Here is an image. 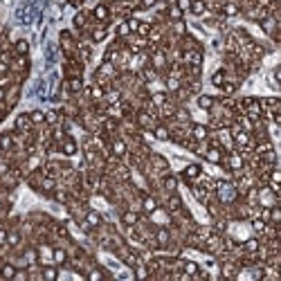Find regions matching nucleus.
I'll return each mask as SVG.
<instances>
[{
    "mask_svg": "<svg viewBox=\"0 0 281 281\" xmlns=\"http://www.w3.org/2000/svg\"><path fill=\"white\" fill-rule=\"evenodd\" d=\"M2 202H5V200H2V196H0V207H2Z\"/></svg>",
    "mask_w": 281,
    "mask_h": 281,
    "instance_id": "obj_45",
    "label": "nucleus"
},
{
    "mask_svg": "<svg viewBox=\"0 0 281 281\" xmlns=\"http://www.w3.org/2000/svg\"><path fill=\"white\" fill-rule=\"evenodd\" d=\"M202 173V167L196 165V162H191V165H187L185 169H182V180L187 182V185H194V182L200 178Z\"/></svg>",
    "mask_w": 281,
    "mask_h": 281,
    "instance_id": "obj_11",
    "label": "nucleus"
},
{
    "mask_svg": "<svg viewBox=\"0 0 281 281\" xmlns=\"http://www.w3.org/2000/svg\"><path fill=\"white\" fill-rule=\"evenodd\" d=\"M160 205H162V202H160V198L155 196V194L144 191L142 196H140V209H142V214H146V216H151V214H153Z\"/></svg>",
    "mask_w": 281,
    "mask_h": 281,
    "instance_id": "obj_3",
    "label": "nucleus"
},
{
    "mask_svg": "<svg viewBox=\"0 0 281 281\" xmlns=\"http://www.w3.org/2000/svg\"><path fill=\"white\" fill-rule=\"evenodd\" d=\"M21 92H23V84H18V81H11V84H7V97H5V108H7V111H11V108L18 104V99H21Z\"/></svg>",
    "mask_w": 281,
    "mask_h": 281,
    "instance_id": "obj_5",
    "label": "nucleus"
},
{
    "mask_svg": "<svg viewBox=\"0 0 281 281\" xmlns=\"http://www.w3.org/2000/svg\"><path fill=\"white\" fill-rule=\"evenodd\" d=\"M11 167H14V160H11V155H9V153H2V151H0V175L7 173Z\"/></svg>",
    "mask_w": 281,
    "mask_h": 281,
    "instance_id": "obj_33",
    "label": "nucleus"
},
{
    "mask_svg": "<svg viewBox=\"0 0 281 281\" xmlns=\"http://www.w3.org/2000/svg\"><path fill=\"white\" fill-rule=\"evenodd\" d=\"M58 153L65 155V158H75V155L79 153V142L68 133V135L58 142Z\"/></svg>",
    "mask_w": 281,
    "mask_h": 281,
    "instance_id": "obj_6",
    "label": "nucleus"
},
{
    "mask_svg": "<svg viewBox=\"0 0 281 281\" xmlns=\"http://www.w3.org/2000/svg\"><path fill=\"white\" fill-rule=\"evenodd\" d=\"M268 223H272V225L281 223V207H279V202L270 207V218H268Z\"/></svg>",
    "mask_w": 281,
    "mask_h": 281,
    "instance_id": "obj_37",
    "label": "nucleus"
},
{
    "mask_svg": "<svg viewBox=\"0 0 281 281\" xmlns=\"http://www.w3.org/2000/svg\"><path fill=\"white\" fill-rule=\"evenodd\" d=\"M0 151L2 153L14 151V133H0Z\"/></svg>",
    "mask_w": 281,
    "mask_h": 281,
    "instance_id": "obj_25",
    "label": "nucleus"
},
{
    "mask_svg": "<svg viewBox=\"0 0 281 281\" xmlns=\"http://www.w3.org/2000/svg\"><path fill=\"white\" fill-rule=\"evenodd\" d=\"M214 198H216L221 205H234L241 196L232 180H216L214 182Z\"/></svg>",
    "mask_w": 281,
    "mask_h": 281,
    "instance_id": "obj_1",
    "label": "nucleus"
},
{
    "mask_svg": "<svg viewBox=\"0 0 281 281\" xmlns=\"http://www.w3.org/2000/svg\"><path fill=\"white\" fill-rule=\"evenodd\" d=\"M115 36H117V38H126V36H131V29H128L126 18L117 23V27H115Z\"/></svg>",
    "mask_w": 281,
    "mask_h": 281,
    "instance_id": "obj_34",
    "label": "nucleus"
},
{
    "mask_svg": "<svg viewBox=\"0 0 281 281\" xmlns=\"http://www.w3.org/2000/svg\"><path fill=\"white\" fill-rule=\"evenodd\" d=\"M0 50H2V48H0Z\"/></svg>",
    "mask_w": 281,
    "mask_h": 281,
    "instance_id": "obj_46",
    "label": "nucleus"
},
{
    "mask_svg": "<svg viewBox=\"0 0 281 281\" xmlns=\"http://www.w3.org/2000/svg\"><path fill=\"white\" fill-rule=\"evenodd\" d=\"M182 209H185V202H182V198L178 196V191L167 194L165 196V212L169 214V216H175V214H180Z\"/></svg>",
    "mask_w": 281,
    "mask_h": 281,
    "instance_id": "obj_4",
    "label": "nucleus"
},
{
    "mask_svg": "<svg viewBox=\"0 0 281 281\" xmlns=\"http://www.w3.org/2000/svg\"><path fill=\"white\" fill-rule=\"evenodd\" d=\"M250 225H252V232L256 234V236H261V234H263V229H265V221H261L259 216H254V218H250Z\"/></svg>",
    "mask_w": 281,
    "mask_h": 281,
    "instance_id": "obj_35",
    "label": "nucleus"
},
{
    "mask_svg": "<svg viewBox=\"0 0 281 281\" xmlns=\"http://www.w3.org/2000/svg\"><path fill=\"white\" fill-rule=\"evenodd\" d=\"M5 97H7V85H0V104H5Z\"/></svg>",
    "mask_w": 281,
    "mask_h": 281,
    "instance_id": "obj_42",
    "label": "nucleus"
},
{
    "mask_svg": "<svg viewBox=\"0 0 281 281\" xmlns=\"http://www.w3.org/2000/svg\"><path fill=\"white\" fill-rule=\"evenodd\" d=\"M140 214L142 212H135V209H131V207H124L122 212H119V221H122L124 227H133V225L140 223Z\"/></svg>",
    "mask_w": 281,
    "mask_h": 281,
    "instance_id": "obj_12",
    "label": "nucleus"
},
{
    "mask_svg": "<svg viewBox=\"0 0 281 281\" xmlns=\"http://www.w3.org/2000/svg\"><path fill=\"white\" fill-rule=\"evenodd\" d=\"M209 133L212 131H209L207 124H196V122L189 124V135H191V140H196V142H207Z\"/></svg>",
    "mask_w": 281,
    "mask_h": 281,
    "instance_id": "obj_10",
    "label": "nucleus"
},
{
    "mask_svg": "<svg viewBox=\"0 0 281 281\" xmlns=\"http://www.w3.org/2000/svg\"><path fill=\"white\" fill-rule=\"evenodd\" d=\"M180 270L185 272V275L194 277L198 270H200V265L196 263V261H187V259H180Z\"/></svg>",
    "mask_w": 281,
    "mask_h": 281,
    "instance_id": "obj_30",
    "label": "nucleus"
},
{
    "mask_svg": "<svg viewBox=\"0 0 281 281\" xmlns=\"http://www.w3.org/2000/svg\"><path fill=\"white\" fill-rule=\"evenodd\" d=\"M167 99H169V92H167V90L151 92V95H149V101H151V104H153L155 108H160V106H162V104H165Z\"/></svg>",
    "mask_w": 281,
    "mask_h": 281,
    "instance_id": "obj_32",
    "label": "nucleus"
},
{
    "mask_svg": "<svg viewBox=\"0 0 281 281\" xmlns=\"http://www.w3.org/2000/svg\"><path fill=\"white\" fill-rule=\"evenodd\" d=\"M108 151H111V155L124 160V158H126V153H128L126 138H122V135H115V138H111V140H108Z\"/></svg>",
    "mask_w": 281,
    "mask_h": 281,
    "instance_id": "obj_2",
    "label": "nucleus"
},
{
    "mask_svg": "<svg viewBox=\"0 0 281 281\" xmlns=\"http://www.w3.org/2000/svg\"><path fill=\"white\" fill-rule=\"evenodd\" d=\"M151 133H153V140H158V142H169V138H171V128L165 122H158Z\"/></svg>",
    "mask_w": 281,
    "mask_h": 281,
    "instance_id": "obj_20",
    "label": "nucleus"
},
{
    "mask_svg": "<svg viewBox=\"0 0 281 281\" xmlns=\"http://www.w3.org/2000/svg\"><path fill=\"white\" fill-rule=\"evenodd\" d=\"M261 248V239L259 236H250L245 243H241V250H243V254H256Z\"/></svg>",
    "mask_w": 281,
    "mask_h": 281,
    "instance_id": "obj_22",
    "label": "nucleus"
},
{
    "mask_svg": "<svg viewBox=\"0 0 281 281\" xmlns=\"http://www.w3.org/2000/svg\"><path fill=\"white\" fill-rule=\"evenodd\" d=\"M84 221H85L88 225H90L92 229H97L99 225H104V221H106V218L101 216V212H97V209H90V207H88V209H85Z\"/></svg>",
    "mask_w": 281,
    "mask_h": 281,
    "instance_id": "obj_19",
    "label": "nucleus"
},
{
    "mask_svg": "<svg viewBox=\"0 0 281 281\" xmlns=\"http://www.w3.org/2000/svg\"><path fill=\"white\" fill-rule=\"evenodd\" d=\"M225 81H227V70H225V68H218L216 72L212 75V85H214V88H221Z\"/></svg>",
    "mask_w": 281,
    "mask_h": 281,
    "instance_id": "obj_31",
    "label": "nucleus"
},
{
    "mask_svg": "<svg viewBox=\"0 0 281 281\" xmlns=\"http://www.w3.org/2000/svg\"><path fill=\"white\" fill-rule=\"evenodd\" d=\"M5 115H7V111H0V124H2V119H5Z\"/></svg>",
    "mask_w": 281,
    "mask_h": 281,
    "instance_id": "obj_43",
    "label": "nucleus"
},
{
    "mask_svg": "<svg viewBox=\"0 0 281 281\" xmlns=\"http://www.w3.org/2000/svg\"><path fill=\"white\" fill-rule=\"evenodd\" d=\"M160 189L165 191V194H173V191H178V178H175L171 171H167L165 175H160Z\"/></svg>",
    "mask_w": 281,
    "mask_h": 281,
    "instance_id": "obj_15",
    "label": "nucleus"
},
{
    "mask_svg": "<svg viewBox=\"0 0 281 281\" xmlns=\"http://www.w3.org/2000/svg\"><path fill=\"white\" fill-rule=\"evenodd\" d=\"M162 79H165V88H167V92H169V95H173L175 90H180V88H182V79H178V77L165 75Z\"/></svg>",
    "mask_w": 281,
    "mask_h": 281,
    "instance_id": "obj_27",
    "label": "nucleus"
},
{
    "mask_svg": "<svg viewBox=\"0 0 281 281\" xmlns=\"http://www.w3.org/2000/svg\"><path fill=\"white\" fill-rule=\"evenodd\" d=\"M261 108H263V112H272V111H281V101L279 97H263V99H259Z\"/></svg>",
    "mask_w": 281,
    "mask_h": 281,
    "instance_id": "obj_24",
    "label": "nucleus"
},
{
    "mask_svg": "<svg viewBox=\"0 0 281 281\" xmlns=\"http://www.w3.org/2000/svg\"><path fill=\"white\" fill-rule=\"evenodd\" d=\"M70 261V252L65 245H54L52 248V263H56L58 268H63V265H68Z\"/></svg>",
    "mask_w": 281,
    "mask_h": 281,
    "instance_id": "obj_13",
    "label": "nucleus"
},
{
    "mask_svg": "<svg viewBox=\"0 0 281 281\" xmlns=\"http://www.w3.org/2000/svg\"><path fill=\"white\" fill-rule=\"evenodd\" d=\"M29 119H32L34 128H36V126H45V112H43V111H32V112H29Z\"/></svg>",
    "mask_w": 281,
    "mask_h": 281,
    "instance_id": "obj_36",
    "label": "nucleus"
},
{
    "mask_svg": "<svg viewBox=\"0 0 281 281\" xmlns=\"http://www.w3.org/2000/svg\"><path fill=\"white\" fill-rule=\"evenodd\" d=\"M160 2H165V5H169V2H173V0H160Z\"/></svg>",
    "mask_w": 281,
    "mask_h": 281,
    "instance_id": "obj_44",
    "label": "nucleus"
},
{
    "mask_svg": "<svg viewBox=\"0 0 281 281\" xmlns=\"http://www.w3.org/2000/svg\"><path fill=\"white\" fill-rule=\"evenodd\" d=\"M173 5L178 7V9H182V11H189L191 0H173Z\"/></svg>",
    "mask_w": 281,
    "mask_h": 281,
    "instance_id": "obj_41",
    "label": "nucleus"
},
{
    "mask_svg": "<svg viewBox=\"0 0 281 281\" xmlns=\"http://www.w3.org/2000/svg\"><path fill=\"white\" fill-rule=\"evenodd\" d=\"M160 0H138V9H153Z\"/></svg>",
    "mask_w": 281,
    "mask_h": 281,
    "instance_id": "obj_39",
    "label": "nucleus"
},
{
    "mask_svg": "<svg viewBox=\"0 0 281 281\" xmlns=\"http://www.w3.org/2000/svg\"><path fill=\"white\" fill-rule=\"evenodd\" d=\"M241 14V5L239 0H223V5H221V16L223 18H234Z\"/></svg>",
    "mask_w": 281,
    "mask_h": 281,
    "instance_id": "obj_17",
    "label": "nucleus"
},
{
    "mask_svg": "<svg viewBox=\"0 0 281 281\" xmlns=\"http://www.w3.org/2000/svg\"><path fill=\"white\" fill-rule=\"evenodd\" d=\"M202 61H205V54H202L200 48H196V50H182V58H180L182 65H202Z\"/></svg>",
    "mask_w": 281,
    "mask_h": 281,
    "instance_id": "obj_8",
    "label": "nucleus"
},
{
    "mask_svg": "<svg viewBox=\"0 0 281 281\" xmlns=\"http://www.w3.org/2000/svg\"><path fill=\"white\" fill-rule=\"evenodd\" d=\"M189 11L194 14V16H205L207 14V0H191V7H189Z\"/></svg>",
    "mask_w": 281,
    "mask_h": 281,
    "instance_id": "obj_29",
    "label": "nucleus"
},
{
    "mask_svg": "<svg viewBox=\"0 0 281 281\" xmlns=\"http://www.w3.org/2000/svg\"><path fill=\"white\" fill-rule=\"evenodd\" d=\"M165 14H167V21H169V23H178V21H185V11H182V9H178V7H175L173 2H169V5H167Z\"/></svg>",
    "mask_w": 281,
    "mask_h": 281,
    "instance_id": "obj_23",
    "label": "nucleus"
},
{
    "mask_svg": "<svg viewBox=\"0 0 281 281\" xmlns=\"http://www.w3.org/2000/svg\"><path fill=\"white\" fill-rule=\"evenodd\" d=\"M126 23H128V29H131V34H135V32H138L140 18H135V16H128V18H126Z\"/></svg>",
    "mask_w": 281,
    "mask_h": 281,
    "instance_id": "obj_40",
    "label": "nucleus"
},
{
    "mask_svg": "<svg viewBox=\"0 0 281 281\" xmlns=\"http://www.w3.org/2000/svg\"><path fill=\"white\" fill-rule=\"evenodd\" d=\"M225 153H227V151L221 149V146H209V144H207V149H205V153H202V158H205L209 165H221V162H223V158H225Z\"/></svg>",
    "mask_w": 281,
    "mask_h": 281,
    "instance_id": "obj_9",
    "label": "nucleus"
},
{
    "mask_svg": "<svg viewBox=\"0 0 281 281\" xmlns=\"http://www.w3.org/2000/svg\"><path fill=\"white\" fill-rule=\"evenodd\" d=\"M90 18L95 23H101V25H108L111 23V9H108V2H99L97 7H92L90 11Z\"/></svg>",
    "mask_w": 281,
    "mask_h": 281,
    "instance_id": "obj_7",
    "label": "nucleus"
},
{
    "mask_svg": "<svg viewBox=\"0 0 281 281\" xmlns=\"http://www.w3.org/2000/svg\"><path fill=\"white\" fill-rule=\"evenodd\" d=\"M58 187V178H52V175H43L41 185H38V194H45V196H52V191Z\"/></svg>",
    "mask_w": 281,
    "mask_h": 281,
    "instance_id": "obj_18",
    "label": "nucleus"
},
{
    "mask_svg": "<svg viewBox=\"0 0 281 281\" xmlns=\"http://www.w3.org/2000/svg\"><path fill=\"white\" fill-rule=\"evenodd\" d=\"M196 104H198V108L200 111H212V106L216 104V97H212V95H196Z\"/></svg>",
    "mask_w": 281,
    "mask_h": 281,
    "instance_id": "obj_28",
    "label": "nucleus"
},
{
    "mask_svg": "<svg viewBox=\"0 0 281 281\" xmlns=\"http://www.w3.org/2000/svg\"><path fill=\"white\" fill-rule=\"evenodd\" d=\"M16 270H18V265L14 261H2L0 263V279H14Z\"/></svg>",
    "mask_w": 281,
    "mask_h": 281,
    "instance_id": "obj_21",
    "label": "nucleus"
},
{
    "mask_svg": "<svg viewBox=\"0 0 281 281\" xmlns=\"http://www.w3.org/2000/svg\"><path fill=\"white\" fill-rule=\"evenodd\" d=\"M151 27H153V23H149V21H140V25H138V36H142V38H146L151 34Z\"/></svg>",
    "mask_w": 281,
    "mask_h": 281,
    "instance_id": "obj_38",
    "label": "nucleus"
},
{
    "mask_svg": "<svg viewBox=\"0 0 281 281\" xmlns=\"http://www.w3.org/2000/svg\"><path fill=\"white\" fill-rule=\"evenodd\" d=\"M11 52L18 54V56H29V41H27V38H18V41L11 45Z\"/></svg>",
    "mask_w": 281,
    "mask_h": 281,
    "instance_id": "obj_26",
    "label": "nucleus"
},
{
    "mask_svg": "<svg viewBox=\"0 0 281 281\" xmlns=\"http://www.w3.org/2000/svg\"><path fill=\"white\" fill-rule=\"evenodd\" d=\"M14 131L16 133H32L34 131V124L29 119V112H21V115L14 119Z\"/></svg>",
    "mask_w": 281,
    "mask_h": 281,
    "instance_id": "obj_14",
    "label": "nucleus"
},
{
    "mask_svg": "<svg viewBox=\"0 0 281 281\" xmlns=\"http://www.w3.org/2000/svg\"><path fill=\"white\" fill-rule=\"evenodd\" d=\"M108 36V25H101V23H95V25L88 29V38H90V43H101L106 41Z\"/></svg>",
    "mask_w": 281,
    "mask_h": 281,
    "instance_id": "obj_16",
    "label": "nucleus"
}]
</instances>
